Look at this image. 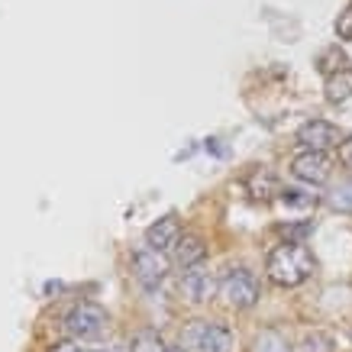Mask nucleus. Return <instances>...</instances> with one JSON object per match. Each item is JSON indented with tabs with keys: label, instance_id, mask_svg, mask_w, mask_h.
Wrapping results in <instances>:
<instances>
[{
	"label": "nucleus",
	"instance_id": "f257e3e1",
	"mask_svg": "<svg viewBox=\"0 0 352 352\" xmlns=\"http://www.w3.org/2000/svg\"><path fill=\"white\" fill-rule=\"evenodd\" d=\"M265 275L278 288H298L314 275V252L304 243H281L265 258Z\"/></svg>",
	"mask_w": 352,
	"mask_h": 352
},
{
	"label": "nucleus",
	"instance_id": "f03ea898",
	"mask_svg": "<svg viewBox=\"0 0 352 352\" xmlns=\"http://www.w3.org/2000/svg\"><path fill=\"white\" fill-rule=\"evenodd\" d=\"M184 352H233V330L220 320H191L182 333Z\"/></svg>",
	"mask_w": 352,
	"mask_h": 352
},
{
	"label": "nucleus",
	"instance_id": "7ed1b4c3",
	"mask_svg": "<svg viewBox=\"0 0 352 352\" xmlns=\"http://www.w3.org/2000/svg\"><path fill=\"white\" fill-rule=\"evenodd\" d=\"M220 298H223L233 310H249V307H256L258 298H262L258 278L252 275L249 268H230V272L220 278Z\"/></svg>",
	"mask_w": 352,
	"mask_h": 352
},
{
	"label": "nucleus",
	"instance_id": "20e7f679",
	"mask_svg": "<svg viewBox=\"0 0 352 352\" xmlns=\"http://www.w3.org/2000/svg\"><path fill=\"white\" fill-rule=\"evenodd\" d=\"M107 310L100 307V304H75V307L68 310V317H65V330L72 340H94L100 333L107 330Z\"/></svg>",
	"mask_w": 352,
	"mask_h": 352
},
{
	"label": "nucleus",
	"instance_id": "39448f33",
	"mask_svg": "<svg viewBox=\"0 0 352 352\" xmlns=\"http://www.w3.org/2000/svg\"><path fill=\"white\" fill-rule=\"evenodd\" d=\"M291 175H294L298 182L310 184V188H320V184L330 182L333 165H330V159H327V152L304 149L291 159Z\"/></svg>",
	"mask_w": 352,
	"mask_h": 352
},
{
	"label": "nucleus",
	"instance_id": "423d86ee",
	"mask_svg": "<svg viewBox=\"0 0 352 352\" xmlns=\"http://www.w3.org/2000/svg\"><path fill=\"white\" fill-rule=\"evenodd\" d=\"M133 275H136V281L146 291H155V288H162V281L168 275V262L162 258V252L146 245V249H139L136 256H133Z\"/></svg>",
	"mask_w": 352,
	"mask_h": 352
},
{
	"label": "nucleus",
	"instance_id": "0eeeda50",
	"mask_svg": "<svg viewBox=\"0 0 352 352\" xmlns=\"http://www.w3.org/2000/svg\"><path fill=\"white\" fill-rule=\"evenodd\" d=\"M298 142L304 149L327 152V149H336L342 142V136H340V126L330 123V120H307V123H300V129H298Z\"/></svg>",
	"mask_w": 352,
	"mask_h": 352
},
{
	"label": "nucleus",
	"instance_id": "6e6552de",
	"mask_svg": "<svg viewBox=\"0 0 352 352\" xmlns=\"http://www.w3.org/2000/svg\"><path fill=\"white\" fill-rule=\"evenodd\" d=\"M182 291H184V298L191 300V304H207V300L214 298L217 291H220V285H217V278L210 268H188L182 278Z\"/></svg>",
	"mask_w": 352,
	"mask_h": 352
},
{
	"label": "nucleus",
	"instance_id": "1a4fd4ad",
	"mask_svg": "<svg viewBox=\"0 0 352 352\" xmlns=\"http://www.w3.org/2000/svg\"><path fill=\"white\" fill-rule=\"evenodd\" d=\"M178 239H182V220H178V214L159 217V220L146 230V245H149V249H155V252L175 249V245H178Z\"/></svg>",
	"mask_w": 352,
	"mask_h": 352
},
{
	"label": "nucleus",
	"instance_id": "9d476101",
	"mask_svg": "<svg viewBox=\"0 0 352 352\" xmlns=\"http://www.w3.org/2000/svg\"><path fill=\"white\" fill-rule=\"evenodd\" d=\"M171 252H175V265L188 272V268L204 265V258H207V245H204V239L197 233H184Z\"/></svg>",
	"mask_w": 352,
	"mask_h": 352
},
{
	"label": "nucleus",
	"instance_id": "9b49d317",
	"mask_svg": "<svg viewBox=\"0 0 352 352\" xmlns=\"http://www.w3.org/2000/svg\"><path fill=\"white\" fill-rule=\"evenodd\" d=\"M327 100L330 104H346L352 97V68H336L327 75Z\"/></svg>",
	"mask_w": 352,
	"mask_h": 352
},
{
	"label": "nucleus",
	"instance_id": "f8f14e48",
	"mask_svg": "<svg viewBox=\"0 0 352 352\" xmlns=\"http://www.w3.org/2000/svg\"><path fill=\"white\" fill-rule=\"evenodd\" d=\"M252 352H291V342H288V336H285L281 330L268 327V330H262L256 336V342H252Z\"/></svg>",
	"mask_w": 352,
	"mask_h": 352
},
{
	"label": "nucleus",
	"instance_id": "ddd939ff",
	"mask_svg": "<svg viewBox=\"0 0 352 352\" xmlns=\"http://www.w3.org/2000/svg\"><path fill=\"white\" fill-rule=\"evenodd\" d=\"M300 352H336V342H333L330 333L314 330L300 340Z\"/></svg>",
	"mask_w": 352,
	"mask_h": 352
},
{
	"label": "nucleus",
	"instance_id": "4468645a",
	"mask_svg": "<svg viewBox=\"0 0 352 352\" xmlns=\"http://www.w3.org/2000/svg\"><path fill=\"white\" fill-rule=\"evenodd\" d=\"M129 352H168V346L162 342L159 333L152 330H142L133 336V346H129Z\"/></svg>",
	"mask_w": 352,
	"mask_h": 352
},
{
	"label": "nucleus",
	"instance_id": "2eb2a0df",
	"mask_svg": "<svg viewBox=\"0 0 352 352\" xmlns=\"http://www.w3.org/2000/svg\"><path fill=\"white\" fill-rule=\"evenodd\" d=\"M249 191H252V197H272V194H281L278 191V182L268 175V171H256V175L249 178Z\"/></svg>",
	"mask_w": 352,
	"mask_h": 352
},
{
	"label": "nucleus",
	"instance_id": "dca6fc26",
	"mask_svg": "<svg viewBox=\"0 0 352 352\" xmlns=\"http://www.w3.org/2000/svg\"><path fill=\"white\" fill-rule=\"evenodd\" d=\"M330 207H336L342 214H352V182H342L340 188L330 194Z\"/></svg>",
	"mask_w": 352,
	"mask_h": 352
},
{
	"label": "nucleus",
	"instance_id": "f3484780",
	"mask_svg": "<svg viewBox=\"0 0 352 352\" xmlns=\"http://www.w3.org/2000/svg\"><path fill=\"white\" fill-rule=\"evenodd\" d=\"M336 36H340V39H352V3L340 13V20H336Z\"/></svg>",
	"mask_w": 352,
	"mask_h": 352
},
{
	"label": "nucleus",
	"instance_id": "a211bd4d",
	"mask_svg": "<svg viewBox=\"0 0 352 352\" xmlns=\"http://www.w3.org/2000/svg\"><path fill=\"white\" fill-rule=\"evenodd\" d=\"M340 162L352 171V136H349V139H342V142H340Z\"/></svg>",
	"mask_w": 352,
	"mask_h": 352
},
{
	"label": "nucleus",
	"instance_id": "6ab92c4d",
	"mask_svg": "<svg viewBox=\"0 0 352 352\" xmlns=\"http://www.w3.org/2000/svg\"><path fill=\"white\" fill-rule=\"evenodd\" d=\"M55 352H94V349H81V346H72V342H65V346H55Z\"/></svg>",
	"mask_w": 352,
	"mask_h": 352
},
{
	"label": "nucleus",
	"instance_id": "aec40b11",
	"mask_svg": "<svg viewBox=\"0 0 352 352\" xmlns=\"http://www.w3.org/2000/svg\"><path fill=\"white\" fill-rule=\"evenodd\" d=\"M168 352H184V349H182V346H168Z\"/></svg>",
	"mask_w": 352,
	"mask_h": 352
}]
</instances>
